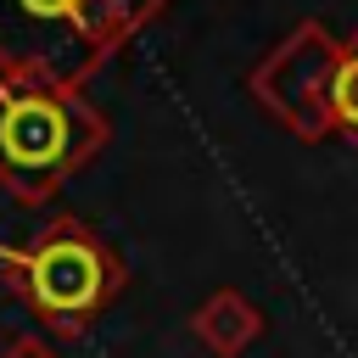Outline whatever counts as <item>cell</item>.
Segmentation results:
<instances>
[{
	"mask_svg": "<svg viewBox=\"0 0 358 358\" xmlns=\"http://www.w3.org/2000/svg\"><path fill=\"white\" fill-rule=\"evenodd\" d=\"M112 123L84 90L0 73V190L22 207H45L101 145Z\"/></svg>",
	"mask_w": 358,
	"mask_h": 358,
	"instance_id": "cell-2",
	"label": "cell"
},
{
	"mask_svg": "<svg viewBox=\"0 0 358 358\" xmlns=\"http://www.w3.org/2000/svg\"><path fill=\"white\" fill-rule=\"evenodd\" d=\"M190 336H196L213 358H241V352L263 336V313H257V302H252L246 291L224 285V291H213V296L190 313Z\"/></svg>",
	"mask_w": 358,
	"mask_h": 358,
	"instance_id": "cell-5",
	"label": "cell"
},
{
	"mask_svg": "<svg viewBox=\"0 0 358 358\" xmlns=\"http://www.w3.org/2000/svg\"><path fill=\"white\" fill-rule=\"evenodd\" d=\"M173 0H0V73L84 90Z\"/></svg>",
	"mask_w": 358,
	"mask_h": 358,
	"instance_id": "cell-1",
	"label": "cell"
},
{
	"mask_svg": "<svg viewBox=\"0 0 358 358\" xmlns=\"http://www.w3.org/2000/svg\"><path fill=\"white\" fill-rule=\"evenodd\" d=\"M0 358H62L45 336H11L6 347H0Z\"/></svg>",
	"mask_w": 358,
	"mask_h": 358,
	"instance_id": "cell-7",
	"label": "cell"
},
{
	"mask_svg": "<svg viewBox=\"0 0 358 358\" xmlns=\"http://www.w3.org/2000/svg\"><path fill=\"white\" fill-rule=\"evenodd\" d=\"M336 62H341V39L319 22V17H302L280 45H268V56L246 73V90L252 101L302 145H319L330 140V78H336Z\"/></svg>",
	"mask_w": 358,
	"mask_h": 358,
	"instance_id": "cell-4",
	"label": "cell"
},
{
	"mask_svg": "<svg viewBox=\"0 0 358 358\" xmlns=\"http://www.w3.org/2000/svg\"><path fill=\"white\" fill-rule=\"evenodd\" d=\"M0 280L50 336H84L129 285L123 257L73 213L45 218L22 246H0Z\"/></svg>",
	"mask_w": 358,
	"mask_h": 358,
	"instance_id": "cell-3",
	"label": "cell"
},
{
	"mask_svg": "<svg viewBox=\"0 0 358 358\" xmlns=\"http://www.w3.org/2000/svg\"><path fill=\"white\" fill-rule=\"evenodd\" d=\"M330 129L358 151V28L341 39V62L330 78Z\"/></svg>",
	"mask_w": 358,
	"mask_h": 358,
	"instance_id": "cell-6",
	"label": "cell"
}]
</instances>
